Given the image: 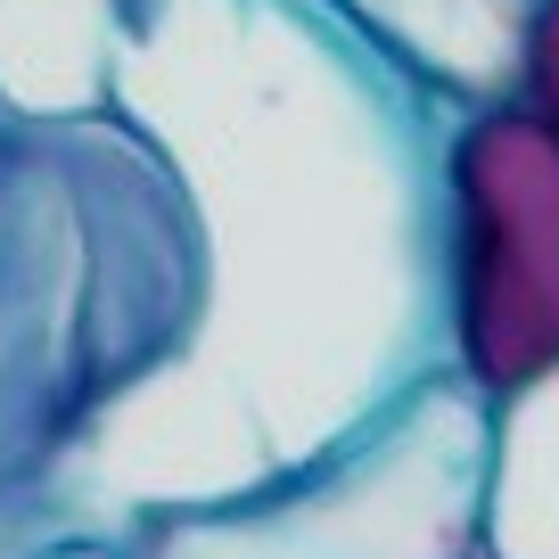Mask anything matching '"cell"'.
I'll list each match as a JSON object with an SVG mask.
<instances>
[{
	"label": "cell",
	"mask_w": 559,
	"mask_h": 559,
	"mask_svg": "<svg viewBox=\"0 0 559 559\" xmlns=\"http://www.w3.org/2000/svg\"><path fill=\"white\" fill-rule=\"evenodd\" d=\"M107 107L165 148L206 239L190 362L91 461V519L214 502L444 370L437 157L453 107L321 0H116Z\"/></svg>",
	"instance_id": "cell-1"
},
{
	"label": "cell",
	"mask_w": 559,
	"mask_h": 559,
	"mask_svg": "<svg viewBox=\"0 0 559 559\" xmlns=\"http://www.w3.org/2000/svg\"><path fill=\"white\" fill-rule=\"evenodd\" d=\"M198 321L206 239L157 140L116 107L0 99V559L99 535L91 461Z\"/></svg>",
	"instance_id": "cell-2"
},
{
	"label": "cell",
	"mask_w": 559,
	"mask_h": 559,
	"mask_svg": "<svg viewBox=\"0 0 559 559\" xmlns=\"http://www.w3.org/2000/svg\"><path fill=\"white\" fill-rule=\"evenodd\" d=\"M486 395L428 370L337 444L214 502L132 510L123 559H477Z\"/></svg>",
	"instance_id": "cell-3"
},
{
	"label": "cell",
	"mask_w": 559,
	"mask_h": 559,
	"mask_svg": "<svg viewBox=\"0 0 559 559\" xmlns=\"http://www.w3.org/2000/svg\"><path fill=\"white\" fill-rule=\"evenodd\" d=\"M444 370L469 395L559 370V140L526 107H453L437 157Z\"/></svg>",
	"instance_id": "cell-4"
},
{
	"label": "cell",
	"mask_w": 559,
	"mask_h": 559,
	"mask_svg": "<svg viewBox=\"0 0 559 559\" xmlns=\"http://www.w3.org/2000/svg\"><path fill=\"white\" fill-rule=\"evenodd\" d=\"M444 107H502L535 0H321Z\"/></svg>",
	"instance_id": "cell-5"
},
{
	"label": "cell",
	"mask_w": 559,
	"mask_h": 559,
	"mask_svg": "<svg viewBox=\"0 0 559 559\" xmlns=\"http://www.w3.org/2000/svg\"><path fill=\"white\" fill-rule=\"evenodd\" d=\"M477 559H559V370L486 403Z\"/></svg>",
	"instance_id": "cell-6"
},
{
	"label": "cell",
	"mask_w": 559,
	"mask_h": 559,
	"mask_svg": "<svg viewBox=\"0 0 559 559\" xmlns=\"http://www.w3.org/2000/svg\"><path fill=\"white\" fill-rule=\"evenodd\" d=\"M116 0H0V99L34 116L107 107Z\"/></svg>",
	"instance_id": "cell-7"
},
{
	"label": "cell",
	"mask_w": 559,
	"mask_h": 559,
	"mask_svg": "<svg viewBox=\"0 0 559 559\" xmlns=\"http://www.w3.org/2000/svg\"><path fill=\"white\" fill-rule=\"evenodd\" d=\"M510 107H526V116L559 140V0H535V9H526V41H519V83H510Z\"/></svg>",
	"instance_id": "cell-8"
},
{
	"label": "cell",
	"mask_w": 559,
	"mask_h": 559,
	"mask_svg": "<svg viewBox=\"0 0 559 559\" xmlns=\"http://www.w3.org/2000/svg\"><path fill=\"white\" fill-rule=\"evenodd\" d=\"M41 559H123V543H99V535H91V543H58V551H41Z\"/></svg>",
	"instance_id": "cell-9"
}]
</instances>
